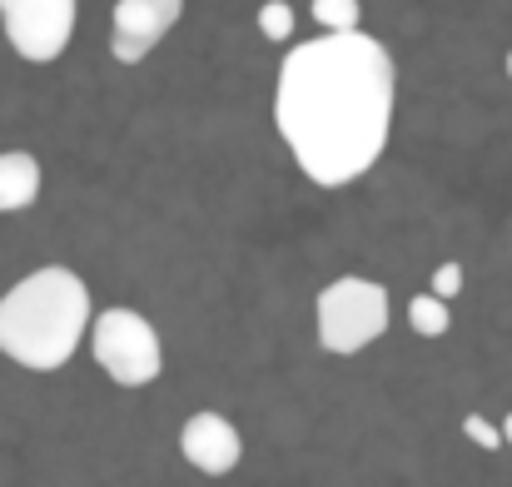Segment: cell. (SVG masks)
I'll use <instances>...</instances> for the list:
<instances>
[{
  "instance_id": "cell-1",
  "label": "cell",
  "mask_w": 512,
  "mask_h": 487,
  "mask_svg": "<svg viewBox=\"0 0 512 487\" xmlns=\"http://www.w3.org/2000/svg\"><path fill=\"white\" fill-rule=\"evenodd\" d=\"M398 70L383 40L329 30L284 55L274 85V125L304 179L343 189L388 150Z\"/></svg>"
},
{
  "instance_id": "cell-15",
  "label": "cell",
  "mask_w": 512,
  "mask_h": 487,
  "mask_svg": "<svg viewBox=\"0 0 512 487\" xmlns=\"http://www.w3.org/2000/svg\"><path fill=\"white\" fill-rule=\"evenodd\" d=\"M508 75H512V55H508Z\"/></svg>"
},
{
  "instance_id": "cell-8",
  "label": "cell",
  "mask_w": 512,
  "mask_h": 487,
  "mask_svg": "<svg viewBox=\"0 0 512 487\" xmlns=\"http://www.w3.org/2000/svg\"><path fill=\"white\" fill-rule=\"evenodd\" d=\"M40 199V160L30 150L0 155V214H20Z\"/></svg>"
},
{
  "instance_id": "cell-12",
  "label": "cell",
  "mask_w": 512,
  "mask_h": 487,
  "mask_svg": "<svg viewBox=\"0 0 512 487\" xmlns=\"http://www.w3.org/2000/svg\"><path fill=\"white\" fill-rule=\"evenodd\" d=\"M463 433H468L478 448H503V433H498L488 418H478V413H468V418H463Z\"/></svg>"
},
{
  "instance_id": "cell-11",
  "label": "cell",
  "mask_w": 512,
  "mask_h": 487,
  "mask_svg": "<svg viewBox=\"0 0 512 487\" xmlns=\"http://www.w3.org/2000/svg\"><path fill=\"white\" fill-rule=\"evenodd\" d=\"M358 0H314V20L324 30H358Z\"/></svg>"
},
{
  "instance_id": "cell-9",
  "label": "cell",
  "mask_w": 512,
  "mask_h": 487,
  "mask_svg": "<svg viewBox=\"0 0 512 487\" xmlns=\"http://www.w3.org/2000/svg\"><path fill=\"white\" fill-rule=\"evenodd\" d=\"M408 324L418 338H443L448 333V304L443 299H433V294H413V304H408Z\"/></svg>"
},
{
  "instance_id": "cell-6",
  "label": "cell",
  "mask_w": 512,
  "mask_h": 487,
  "mask_svg": "<svg viewBox=\"0 0 512 487\" xmlns=\"http://www.w3.org/2000/svg\"><path fill=\"white\" fill-rule=\"evenodd\" d=\"M184 15V0H120L110 20V50L120 65H140Z\"/></svg>"
},
{
  "instance_id": "cell-10",
  "label": "cell",
  "mask_w": 512,
  "mask_h": 487,
  "mask_svg": "<svg viewBox=\"0 0 512 487\" xmlns=\"http://www.w3.org/2000/svg\"><path fill=\"white\" fill-rule=\"evenodd\" d=\"M259 30L269 35V40H294V5L289 0H264L259 5Z\"/></svg>"
},
{
  "instance_id": "cell-2",
  "label": "cell",
  "mask_w": 512,
  "mask_h": 487,
  "mask_svg": "<svg viewBox=\"0 0 512 487\" xmlns=\"http://www.w3.org/2000/svg\"><path fill=\"white\" fill-rule=\"evenodd\" d=\"M85 328H90V289L65 264H45L0 294V353L30 373L65 368Z\"/></svg>"
},
{
  "instance_id": "cell-7",
  "label": "cell",
  "mask_w": 512,
  "mask_h": 487,
  "mask_svg": "<svg viewBox=\"0 0 512 487\" xmlns=\"http://www.w3.org/2000/svg\"><path fill=\"white\" fill-rule=\"evenodd\" d=\"M179 453H184V463L199 468L204 478H224V473L239 468L244 438H239V428H234L224 413H209V408H204V413L184 418V428H179Z\"/></svg>"
},
{
  "instance_id": "cell-4",
  "label": "cell",
  "mask_w": 512,
  "mask_h": 487,
  "mask_svg": "<svg viewBox=\"0 0 512 487\" xmlns=\"http://www.w3.org/2000/svg\"><path fill=\"white\" fill-rule=\"evenodd\" d=\"M90 348L120 388H145L165 373V343L135 309H105L100 319H90Z\"/></svg>"
},
{
  "instance_id": "cell-5",
  "label": "cell",
  "mask_w": 512,
  "mask_h": 487,
  "mask_svg": "<svg viewBox=\"0 0 512 487\" xmlns=\"http://www.w3.org/2000/svg\"><path fill=\"white\" fill-rule=\"evenodd\" d=\"M75 15H80L75 0H0L5 40L30 65H50L65 55V45L75 35Z\"/></svg>"
},
{
  "instance_id": "cell-14",
  "label": "cell",
  "mask_w": 512,
  "mask_h": 487,
  "mask_svg": "<svg viewBox=\"0 0 512 487\" xmlns=\"http://www.w3.org/2000/svg\"><path fill=\"white\" fill-rule=\"evenodd\" d=\"M498 433H503V443H508V448H512V413H508V418H503V428H498Z\"/></svg>"
},
{
  "instance_id": "cell-3",
  "label": "cell",
  "mask_w": 512,
  "mask_h": 487,
  "mask_svg": "<svg viewBox=\"0 0 512 487\" xmlns=\"http://www.w3.org/2000/svg\"><path fill=\"white\" fill-rule=\"evenodd\" d=\"M314 319H319V343H324V353L353 358V353H363L368 343L383 338V328H388V289L373 284V279L343 274V279H334V284L319 289Z\"/></svg>"
},
{
  "instance_id": "cell-13",
  "label": "cell",
  "mask_w": 512,
  "mask_h": 487,
  "mask_svg": "<svg viewBox=\"0 0 512 487\" xmlns=\"http://www.w3.org/2000/svg\"><path fill=\"white\" fill-rule=\"evenodd\" d=\"M458 289H463V264H443V269L433 274V299H443V304H448Z\"/></svg>"
}]
</instances>
